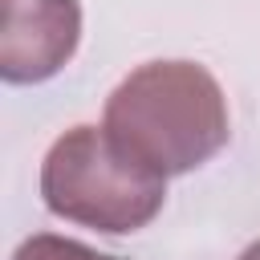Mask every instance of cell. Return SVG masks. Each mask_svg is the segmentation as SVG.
<instances>
[{
  "label": "cell",
  "instance_id": "6da1fadb",
  "mask_svg": "<svg viewBox=\"0 0 260 260\" xmlns=\"http://www.w3.org/2000/svg\"><path fill=\"white\" fill-rule=\"evenodd\" d=\"M106 134L154 175H187L215 158L228 138V98L195 61H150L106 98Z\"/></svg>",
  "mask_w": 260,
  "mask_h": 260
},
{
  "label": "cell",
  "instance_id": "7a4b0ae2",
  "mask_svg": "<svg viewBox=\"0 0 260 260\" xmlns=\"http://www.w3.org/2000/svg\"><path fill=\"white\" fill-rule=\"evenodd\" d=\"M41 195L53 215L122 236L146 228L162 211L167 179L130 158L106 126H73L41 162Z\"/></svg>",
  "mask_w": 260,
  "mask_h": 260
},
{
  "label": "cell",
  "instance_id": "3957f363",
  "mask_svg": "<svg viewBox=\"0 0 260 260\" xmlns=\"http://www.w3.org/2000/svg\"><path fill=\"white\" fill-rule=\"evenodd\" d=\"M77 41V0H0V77L8 85H32L61 73Z\"/></svg>",
  "mask_w": 260,
  "mask_h": 260
},
{
  "label": "cell",
  "instance_id": "277c9868",
  "mask_svg": "<svg viewBox=\"0 0 260 260\" xmlns=\"http://www.w3.org/2000/svg\"><path fill=\"white\" fill-rule=\"evenodd\" d=\"M12 260H114V256H106L98 248H85L81 240H69V236L37 232L12 252Z\"/></svg>",
  "mask_w": 260,
  "mask_h": 260
},
{
  "label": "cell",
  "instance_id": "5b68a950",
  "mask_svg": "<svg viewBox=\"0 0 260 260\" xmlns=\"http://www.w3.org/2000/svg\"><path fill=\"white\" fill-rule=\"evenodd\" d=\"M236 260H260V240H256V244H248V248H244Z\"/></svg>",
  "mask_w": 260,
  "mask_h": 260
}]
</instances>
